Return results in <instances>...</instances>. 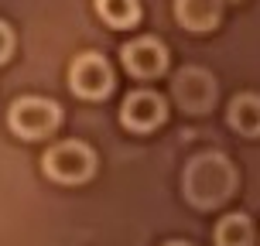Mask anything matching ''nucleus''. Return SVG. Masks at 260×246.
Wrapping results in <instances>:
<instances>
[{
  "instance_id": "obj_8",
  "label": "nucleus",
  "mask_w": 260,
  "mask_h": 246,
  "mask_svg": "<svg viewBox=\"0 0 260 246\" xmlns=\"http://www.w3.org/2000/svg\"><path fill=\"white\" fill-rule=\"evenodd\" d=\"M222 0H175V17L188 31H212L219 24Z\"/></svg>"
},
{
  "instance_id": "obj_7",
  "label": "nucleus",
  "mask_w": 260,
  "mask_h": 246,
  "mask_svg": "<svg viewBox=\"0 0 260 246\" xmlns=\"http://www.w3.org/2000/svg\"><path fill=\"white\" fill-rule=\"evenodd\" d=\"M120 58H123V68L134 79H154L168 68V48L157 38H137L130 45H123Z\"/></svg>"
},
{
  "instance_id": "obj_1",
  "label": "nucleus",
  "mask_w": 260,
  "mask_h": 246,
  "mask_svg": "<svg viewBox=\"0 0 260 246\" xmlns=\"http://www.w3.org/2000/svg\"><path fill=\"white\" fill-rule=\"evenodd\" d=\"M182 192L195 208H216L236 192V168L226 154H199L185 164Z\"/></svg>"
},
{
  "instance_id": "obj_11",
  "label": "nucleus",
  "mask_w": 260,
  "mask_h": 246,
  "mask_svg": "<svg viewBox=\"0 0 260 246\" xmlns=\"http://www.w3.org/2000/svg\"><path fill=\"white\" fill-rule=\"evenodd\" d=\"M96 14L110 27H134L141 21V4L137 0H96Z\"/></svg>"
},
{
  "instance_id": "obj_6",
  "label": "nucleus",
  "mask_w": 260,
  "mask_h": 246,
  "mask_svg": "<svg viewBox=\"0 0 260 246\" xmlns=\"http://www.w3.org/2000/svg\"><path fill=\"white\" fill-rule=\"evenodd\" d=\"M165 117H168V106L151 89L130 92L127 99H123V106H120V123L127 130H134V133H151L154 127L165 123Z\"/></svg>"
},
{
  "instance_id": "obj_5",
  "label": "nucleus",
  "mask_w": 260,
  "mask_h": 246,
  "mask_svg": "<svg viewBox=\"0 0 260 246\" xmlns=\"http://www.w3.org/2000/svg\"><path fill=\"white\" fill-rule=\"evenodd\" d=\"M69 82H72V92H79L82 99H103L113 89V68L106 65L103 55H79L72 68H69Z\"/></svg>"
},
{
  "instance_id": "obj_9",
  "label": "nucleus",
  "mask_w": 260,
  "mask_h": 246,
  "mask_svg": "<svg viewBox=\"0 0 260 246\" xmlns=\"http://www.w3.org/2000/svg\"><path fill=\"white\" fill-rule=\"evenodd\" d=\"M230 127L236 133H243V137H260V96L253 92H243V96H236L233 103H230Z\"/></svg>"
},
{
  "instance_id": "obj_12",
  "label": "nucleus",
  "mask_w": 260,
  "mask_h": 246,
  "mask_svg": "<svg viewBox=\"0 0 260 246\" xmlns=\"http://www.w3.org/2000/svg\"><path fill=\"white\" fill-rule=\"evenodd\" d=\"M11 48H14V34H11V27L0 21V62H7Z\"/></svg>"
},
{
  "instance_id": "obj_2",
  "label": "nucleus",
  "mask_w": 260,
  "mask_h": 246,
  "mask_svg": "<svg viewBox=\"0 0 260 246\" xmlns=\"http://www.w3.org/2000/svg\"><path fill=\"white\" fill-rule=\"evenodd\" d=\"M7 123L17 137H24V140H41V137H48L58 130L62 123V110L58 103L52 99H41V96H21V99H14L11 110H7Z\"/></svg>"
},
{
  "instance_id": "obj_3",
  "label": "nucleus",
  "mask_w": 260,
  "mask_h": 246,
  "mask_svg": "<svg viewBox=\"0 0 260 246\" xmlns=\"http://www.w3.org/2000/svg\"><path fill=\"white\" fill-rule=\"evenodd\" d=\"M41 164H45V174L55 178V182L82 185L96 171V154H92L89 144H82V140H62L41 157Z\"/></svg>"
},
{
  "instance_id": "obj_4",
  "label": "nucleus",
  "mask_w": 260,
  "mask_h": 246,
  "mask_svg": "<svg viewBox=\"0 0 260 246\" xmlns=\"http://www.w3.org/2000/svg\"><path fill=\"white\" fill-rule=\"evenodd\" d=\"M171 96H175V103L182 106L185 113H209L212 103H216V79L212 72L206 68H199V65H188L182 72H175L171 79Z\"/></svg>"
},
{
  "instance_id": "obj_10",
  "label": "nucleus",
  "mask_w": 260,
  "mask_h": 246,
  "mask_svg": "<svg viewBox=\"0 0 260 246\" xmlns=\"http://www.w3.org/2000/svg\"><path fill=\"white\" fill-rule=\"evenodd\" d=\"M253 243V226L243 212H230L216 222V246H250Z\"/></svg>"
},
{
  "instance_id": "obj_13",
  "label": "nucleus",
  "mask_w": 260,
  "mask_h": 246,
  "mask_svg": "<svg viewBox=\"0 0 260 246\" xmlns=\"http://www.w3.org/2000/svg\"><path fill=\"white\" fill-rule=\"evenodd\" d=\"M165 246H192V243H182V239H171V243H165Z\"/></svg>"
}]
</instances>
